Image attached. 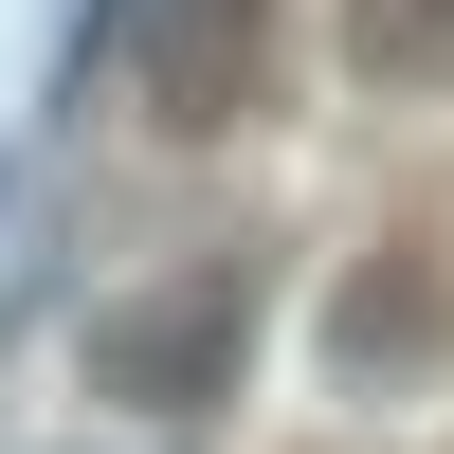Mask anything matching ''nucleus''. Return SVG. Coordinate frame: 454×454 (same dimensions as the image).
Masks as SVG:
<instances>
[{
  "instance_id": "nucleus-1",
  "label": "nucleus",
  "mask_w": 454,
  "mask_h": 454,
  "mask_svg": "<svg viewBox=\"0 0 454 454\" xmlns=\"http://www.w3.org/2000/svg\"><path fill=\"white\" fill-rule=\"evenodd\" d=\"M254 327H273V273H254V254H182V273L109 291V309L73 327V364H91V400H128V419H200V400H237Z\"/></svg>"
},
{
  "instance_id": "nucleus-2",
  "label": "nucleus",
  "mask_w": 454,
  "mask_h": 454,
  "mask_svg": "<svg viewBox=\"0 0 454 454\" xmlns=\"http://www.w3.org/2000/svg\"><path fill=\"white\" fill-rule=\"evenodd\" d=\"M273 73V0H128V91L164 145H218Z\"/></svg>"
},
{
  "instance_id": "nucleus-3",
  "label": "nucleus",
  "mask_w": 454,
  "mask_h": 454,
  "mask_svg": "<svg viewBox=\"0 0 454 454\" xmlns=\"http://www.w3.org/2000/svg\"><path fill=\"white\" fill-rule=\"evenodd\" d=\"M436 346H454V291H436V254H364V273L327 291V382H346V400L419 382Z\"/></svg>"
},
{
  "instance_id": "nucleus-4",
  "label": "nucleus",
  "mask_w": 454,
  "mask_h": 454,
  "mask_svg": "<svg viewBox=\"0 0 454 454\" xmlns=\"http://www.w3.org/2000/svg\"><path fill=\"white\" fill-rule=\"evenodd\" d=\"M327 55L364 91H454V0H327Z\"/></svg>"
}]
</instances>
